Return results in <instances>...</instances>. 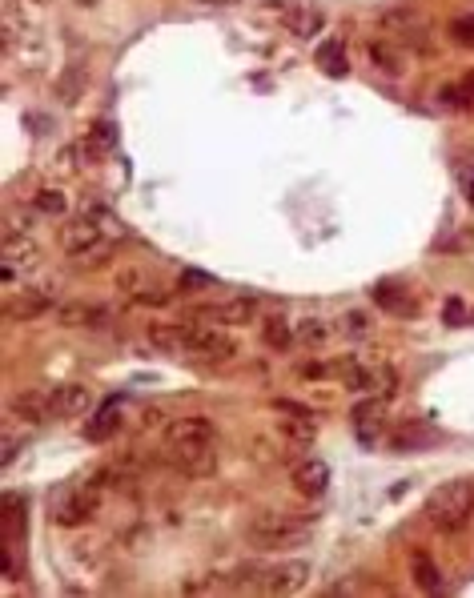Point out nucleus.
<instances>
[{
	"mask_svg": "<svg viewBox=\"0 0 474 598\" xmlns=\"http://www.w3.org/2000/svg\"><path fill=\"white\" fill-rule=\"evenodd\" d=\"M422 514H426L430 530H438V534H458V530H466L470 518H474V482L454 478V482L434 486L430 498H426V506H422Z\"/></svg>",
	"mask_w": 474,
	"mask_h": 598,
	"instance_id": "f257e3e1",
	"label": "nucleus"
},
{
	"mask_svg": "<svg viewBox=\"0 0 474 598\" xmlns=\"http://www.w3.org/2000/svg\"><path fill=\"white\" fill-rule=\"evenodd\" d=\"M306 538H310V526L282 510H262L246 526V542L254 550H290V546H302Z\"/></svg>",
	"mask_w": 474,
	"mask_h": 598,
	"instance_id": "f03ea898",
	"label": "nucleus"
},
{
	"mask_svg": "<svg viewBox=\"0 0 474 598\" xmlns=\"http://www.w3.org/2000/svg\"><path fill=\"white\" fill-rule=\"evenodd\" d=\"M181 342H185V354L197 358V362H209V366H221V362H233L237 358V342L229 338V330L221 326H209V322H181Z\"/></svg>",
	"mask_w": 474,
	"mask_h": 598,
	"instance_id": "7ed1b4c3",
	"label": "nucleus"
},
{
	"mask_svg": "<svg viewBox=\"0 0 474 598\" xmlns=\"http://www.w3.org/2000/svg\"><path fill=\"white\" fill-rule=\"evenodd\" d=\"M61 245L69 257H81L85 265H105L117 237H109L101 225H93L89 217H73L65 229H61Z\"/></svg>",
	"mask_w": 474,
	"mask_h": 598,
	"instance_id": "20e7f679",
	"label": "nucleus"
},
{
	"mask_svg": "<svg viewBox=\"0 0 474 598\" xmlns=\"http://www.w3.org/2000/svg\"><path fill=\"white\" fill-rule=\"evenodd\" d=\"M165 466L181 478H209L217 470V450L213 442H165L161 450Z\"/></svg>",
	"mask_w": 474,
	"mask_h": 598,
	"instance_id": "39448f33",
	"label": "nucleus"
},
{
	"mask_svg": "<svg viewBox=\"0 0 474 598\" xmlns=\"http://www.w3.org/2000/svg\"><path fill=\"white\" fill-rule=\"evenodd\" d=\"M189 322H209L221 330H237V326H254L258 322V302L254 297H225V302H209L189 310Z\"/></svg>",
	"mask_w": 474,
	"mask_h": 598,
	"instance_id": "423d86ee",
	"label": "nucleus"
},
{
	"mask_svg": "<svg viewBox=\"0 0 474 598\" xmlns=\"http://www.w3.org/2000/svg\"><path fill=\"white\" fill-rule=\"evenodd\" d=\"M53 302H57V281H53V277H45V281H33V285L17 289V293L9 297V302H5V314H9L13 322H33V318L49 314V310H53Z\"/></svg>",
	"mask_w": 474,
	"mask_h": 598,
	"instance_id": "0eeeda50",
	"label": "nucleus"
},
{
	"mask_svg": "<svg viewBox=\"0 0 474 598\" xmlns=\"http://www.w3.org/2000/svg\"><path fill=\"white\" fill-rule=\"evenodd\" d=\"M41 245L33 237H5V265H0V277L5 281H17L21 273L37 269L41 265Z\"/></svg>",
	"mask_w": 474,
	"mask_h": 598,
	"instance_id": "6e6552de",
	"label": "nucleus"
},
{
	"mask_svg": "<svg viewBox=\"0 0 474 598\" xmlns=\"http://www.w3.org/2000/svg\"><path fill=\"white\" fill-rule=\"evenodd\" d=\"M382 29H386V37H394V41H402V45L430 49V41H426V25H422L410 9H394V13H386V17H382Z\"/></svg>",
	"mask_w": 474,
	"mask_h": 598,
	"instance_id": "1a4fd4ad",
	"label": "nucleus"
},
{
	"mask_svg": "<svg viewBox=\"0 0 474 598\" xmlns=\"http://www.w3.org/2000/svg\"><path fill=\"white\" fill-rule=\"evenodd\" d=\"M338 378H342V386L346 390H354V394H370V390H378V386H390L394 390V370H370V366H358V362H342L338 366Z\"/></svg>",
	"mask_w": 474,
	"mask_h": 598,
	"instance_id": "9d476101",
	"label": "nucleus"
},
{
	"mask_svg": "<svg viewBox=\"0 0 474 598\" xmlns=\"http://www.w3.org/2000/svg\"><path fill=\"white\" fill-rule=\"evenodd\" d=\"M282 25H286L294 37L310 41V37H318V33L326 29V13H322L318 5H306V0H294V5H286V13H282Z\"/></svg>",
	"mask_w": 474,
	"mask_h": 598,
	"instance_id": "9b49d317",
	"label": "nucleus"
},
{
	"mask_svg": "<svg viewBox=\"0 0 474 598\" xmlns=\"http://www.w3.org/2000/svg\"><path fill=\"white\" fill-rule=\"evenodd\" d=\"M97 506H101L97 486H77V490L57 506V522H61V526H81V522H89V518L97 514Z\"/></svg>",
	"mask_w": 474,
	"mask_h": 598,
	"instance_id": "f8f14e48",
	"label": "nucleus"
},
{
	"mask_svg": "<svg viewBox=\"0 0 474 598\" xmlns=\"http://www.w3.org/2000/svg\"><path fill=\"white\" fill-rule=\"evenodd\" d=\"M9 414L29 422V426H41V422H53V398L49 390H25L9 402Z\"/></svg>",
	"mask_w": 474,
	"mask_h": 598,
	"instance_id": "ddd939ff",
	"label": "nucleus"
},
{
	"mask_svg": "<svg viewBox=\"0 0 474 598\" xmlns=\"http://www.w3.org/2000/svg\"><path fill=\"white\" fill-rule=\"evenodd\" d=\"M310 578V562L294 558V562H282L274 570H266V594H298Z\"/></svg>",
	"mask_w": 474,
	"mask_h": 598,
	"instance_id": "4468645a",
	"label": "nucleus"
},
{
	"mask_svg": "<svg viewBox=\"0 0 474 598\" xmlns=\"http://www.w3.org/2000/svg\"><path fill=\"white\" fill-rule=\"evenodd\" d=\"M49 398H53V418H81V414H89V406H93V394H89L85 386H77V382L53 386Z\"/></svg>",
	"mask_w": 474,
	"mask_h": 598,
	"instance_id": "2eb2a0df",
	"label": "nucleus"
},
{
	"mask_svg": "<svg viewBox=\"0 0 474 598\" xmlns=\"http://www.w3.org/2000/svg\"><path fill=\"white\" fill-rule=\"evenodd\" d=\"M326 486H330V466L322 458H302L294 466V490L298 494L318 498V494H326Z\"/></svg>",
	"mask_w": 474,
	"mask_h": 598,
	"instance_id": "dca6fc26",
	"label": "nucleus"
},
{
	"mask_svg": "<svg viewBox=\"0 0 474 598\" xmlns=\"http://www.w3.org/2000/svg\"><path fill=\"white\" fill-rule=\"evenodd\" d=\"M165 442H217V426L201 414L193 418H173L165 426Z\"/></svg>",
	"mask_w": 474,
	"mask_h": 598,
	"instance_id": "f3484780",
	"label": "nucleus"
},
{
	"mask_svg": "<svg viewBox=\"0 0 474 598\" xmlns=\"http://www.w3.org/2000/svg\"><path fill=\"white\" fill-rule=\"evenodd\" d=\"M113 322V314L105 306H85V302H69L61 306V326H73V330H105Z\"/></svg>",
	"mask_w": 474,
	"mask_h": 598,
	"instance_id": "a211bd4d",
	"label": "nucleus"
},
{
	"mask_svg": "<svg viewBox=\"0 0 474 598\" xmlns=\"http://www.w3.org/2000/svg\"><path fill=\"white\" fill-rule=\"evenodd\" d=\"M434 434L426 430V426H418V422H410V426H398V430H390V450L394 454H414V450H422L426 442H430Z\"/></svg>",
	"mask_w": 474,
	"mask_h": 598,
	"instance_id": "6ab92c4d",
	"label": "nucleus"
},
{
	"mask_svg": "<svg viewBox=\"0 0 474 598\" xmlns=\"http://www.w3.org/2000/svg\"><path fill=\"white\" fill-rule=\"evenodd\" d=\"M81 217H89L93 225H101V229H105L109 237H117V241L125 237V229H121L117 213H113V209H109L105 201H97V197H85V201H81Z\"/></svg>",
	"mask_w": 474,
	"mask_h": 598,
	"instance_id": "aec40b11",
	"label": "nucleus"
},
{
	"mask_svg": "<svg viewBox=\"0 0 474 598\" xmlns=\"http://www.w3.org/2000/svg\"><path fill=\"white\" fill-rule=\"evenodd\" d=\"M262 342H266L270 350H290V346L298 342L294 322H286V318H266V322H262Z\"/></svg>",
	"mask_w": 474,
	"mask_h": 598,
	"instance_id": "412c9836",
	"label": "nucleus"
},
{
	"mask_svg": "<svg viewBox=\"0 0 474 598\" xmlns=\"http://www.w3.org/2000/svg\"><path fill=\"white\" fill-rule=\"evenodd\" d=\"M294 334H298V346H326L330 334H334V326L326 318H302L294 326Z\"/></svg>",
	"mask_w": 474,
	"mask_h": 598,
	"instance_id": "4be33fe9",
	"label": "nucleus"
},
{
	"mask_svg": "<svg viewBox=\"0 0 474 598\" xmlns=\"http://www.w3.org/2000/svg\"><path fill=\"white\" fill-rule=\"evenodd\" d=\"M374 302L382 306V310H390V314H402V318H410L414 314V302L398 289V285H378L374 289Z\"/></svg>",
	"mask_w": 474,
	"mask_h": 598,
	"instance_id": "5701e85b",
	"label": "nucleus"
},
{
	"mask_svg": "<svg viewBox=\"0 0 474 598\" xmlns=\"http://www.w3.org/2000/svg\"><path fill=\"white\" fill-rule=\"evenodd\" d=\"M149 342L165 354H185V342H181V326H149Z\"/></svg>",
	"mask_w": 474,
	"mask_h": 598,
	"instance_id": "b1692460",
	"label": "nucleus"
},
{
	"mask_svg": "<svg viewBox=\"0 0 474 598\" xmlns=\"http://www.w3.org/2000/svg\"><path fill=\"white\" fill-rule=\"evenodd\" d=\"M117 430H121V414H117L113 406H109V410H101V414H97V418L85 426V434H89L93 442H105V438H113Z\"/></svg>",
	"mask_w": 474,
	"mask_h": 598,
	"instance_id": "393cba45",
	"label": "nucleus"
},
{
	"mask_svg": "<svg viewBox=\"0 0 474 598\" xmlns=\"http://www.w3.org/2000/svg\"><path fill=\"white\" fill-rule=\"evenodd\" d=\"M414 582H418L426 594H438V590H442V574L434 570L430 554H414Z\"/></svg>",
	"mask_w": 474,
	"mask_h": 598,
	"instance_id": "a878e982",
	"label": "nucleus"
},
{
	"mask_svg": "<svg viewBox=\"0 0 474 598\" xmlns=\"http://www.w3.org/2000/svg\"><path fill=\"white\" fill-rule=\"evenodd\" d=\"M370 61H374L382 73H390V77H402V69H406V65H402V57H398V49H386L382 41H374V45H370Z\"/></svg>",
	"mask_w": 474,
	"mask_h": 598,
	"instance_id": "bb28decb",
	"label": "nucleus"
},
{
	"mask_svg": "<svg viewBox=\"0 0 474 598\" xmlns=\"http://www.w3.org/2000/svg\"><path fill=\"white\" fill-rule=\"evenodd\" d=\"M33 209H37V213H49V217H61V213L69 209V201H65V193H57V189H41V193L33 197Z\"/></svg>",
	"mask_w": 474,
	"mask_h": 598,
	"instance_id": "cd10ccee",
	"label": "nucleus"
},
{
	"mask_svg": "<svg viewBox=\"0 0 474 598\" xmlns=\"http://www.w3.org/2000/svg\"><path fill=\"white\" fill-rule=\"evenodd\" d=\"M25 33H29V25H25L21 9H17V0H5V37L17 45V41H25Z\"/></svg>",
	"mask_w": 474,
	"mask_h": 598,
	"instance_id": "c85d7f7f",
	"label": "nucleus"
},
{
	"mask_svg": "<svg viewBox=\"0 0 474 598\" xmlns=\"http://www.w3.org/2000/svg\"><path fill=\"white\" fill-rule=\"evenodd\" d=\"M378 414H382V402H366V406H358V410H354V426L362 430V438H366V442L374 438V426H378Z\"/></svg>",
	"mask_w": 474,
	"mask_h": 598,
	"instance_id": "c756f323",
	"label": "nucleus"
},
{
	"mask_svg": "<svg viewBox=\"0 0 474 598\" xmlns=\"http://www.w3.org/2000/svg\"><path fill=\"white\" fill-rule=\"evenodd\" d=\"M438 97H442L446 109H470V105H474V93L466 89V81H462V85H446Z\"/></svg>",
	"mask_w": 474,
	"mask_h": 598,
	"instance_id": "7c9ffc66",
	"label": "nucleus"
},
{
	"mask_svg": "<svg viewBox=\"0 0 474 598\" xmlns=\"http://www.w3.org/2000/svg\"><path fill=\"white\" fill-rule=\"evenodd\" d=\"M370 330H374V322H370L366 310H350V314L342 318V334H350V338H366Z\"/></svg>",
	"mask_w": 474,
	"mask_h": 598,
	"instance_id": "2f4dec72",
	"label": "nucleus"
},
{
	"mask_svg": "<svg viewBox=\"0 0 474 598\" xmlns=\"http://www.w3.org/2000/svg\"><path fill=\"white\" fill-rule=\"evenodd\" d=\"M286 434H290L298 446L314 442V418H306V414L298 410V418H286Z\"/></svg>",
	"mask_w": 474,
	"mask_h": 598,
	"instance_id": "473e14b6",
	"label": "nucleus"
},
{
	"mask_svg": "<svg viewBox=\"0 0 474 598\" xmlns=\"http://www.w3.org/2000/svg\"><path fill=\"white\" fill-rule=\"evenodd\" d=\"M318 61H322V69H330L334 77H342V73H346V57H342V45H338V41H330V45H322V53H318Z\"/></svg>",
	"mask_w": 474,
	"mask_h": 598,
	"instance_id": "72a5a7b5",
	"label": "nucleus"
},
{
	"mask_svg": "<svg viewBox=\"0 0 474 598\" xmlns=\"http://www.w3.org/2000/svg\"><path fill=\"white\" fill-rule=\"evenodd\" d=\"M454 181H458V193L466 197V205L474 209V161H462V165L454 169Z\"/></svg>",
	"mask_w": 474,
	"mask_h": 598,
	"instance_id": "f704fd0d",
	"label": "nucleus"
},
{
	"mask_svg": "<svg viewBox=\"0 0 474 598\" xmlns=\"http://www.w3.org/2000/svg\"><path fill=\"white\" fill-rule=\"evenodd\" d=\"M37 217H41L37 209H33V213H13V217H9L5 237H29V233H33V225H37Z\"/></svg>",
	"mask_w": 474,
	"mask_h": 598,
	"instance_id": "c9c22d12",
	"label": "nucleus"
},
{
	"mask_svg": "<svg viewBox=\"0 0 474 598\" xmlns=\"http://www.w3.org/2000/svg\"><path fill=\"white\" fill-rule=\"evenodd\" d=\"M450 37H454V45L474 49V17H458V21L450 25Z\"/></svg>",
	"mask_w": 474,
	"mask_h": 598,
	"instance_id": "e433bc0d",
	"label": "nucleus"
},
{
	"mask_svg": "<svg viewBox=\"0 0 474 598\" xmlns=\"http://www.w3.org/2000/svg\"><path fill=\"white\" fill-rule=\"evenodd\" d=\"M81 85H85V73L77 69V73H73V81H69V77L61 81V97H65L69 105H73V101H81Z\"/></svg>",
	"mask_w": 474,
	"mask_h": 598,
	"instance_id": "4c0bfd02",
	"label": "nucleus"
},
{
	"mask_svg": "<svg viewBox=\"0 0 474 598\" xmlns=\"http://www.w3.org/2000/svg\"><path fill=\"white\" fill-rule=\"evenodd\" d=\"M177 285H181V289H201V285H213V277H209V273H197V269H185Z\"/></svg>",
	"mask_w": 474,
	"mask_h": 598,
	"instance_id": "58836bf2",
	"label": "nucleus"
},
{
	"mask_svg": "<svg viewBox=\"0 0 474 598\" xmlns=\"http://www.w3.org/2000/svg\"><path fill=\"white\" fill-rule=\"evenodd\" d=\"M145 281V273L141 269H133V273H121V289H129V293H137V285Z\"/></svg>",
	"mask_w": 474,
	"mask_h": 598,
	"instance_id": "ea45409f",
	"label": "nucleus"
},
{
	"mask_svg": "<svg viewBox=\"0 0 474 598\" xmlns=\"http://www.w3.org/2000/svg\"><path fill=\"white\" fill-rule=\"evenodd\" d=\"M462 314H466V310H462V302H446V322H450V326H454Z\"/></svg>",
	"mask_w": 474,
	"mask_h": 598,
	"instance_id": "a19ab883",
	"label": "nucleus"
},
{
	"mask_svg": "<svg viewBox=\"0 0 474 598\" xmlns=\"http://www.w3.org/2000/svg\"><path fill=\"white\" fill-rule=\"evenodd\" d=\"M37 5H49V0H37Z\"/></svg>",
	"mask_w": 474,
	"mask_h": 598,
	"instance_id": "79ce46f5",
	"label": "nucleus"
}]
</instances>
